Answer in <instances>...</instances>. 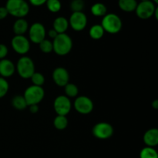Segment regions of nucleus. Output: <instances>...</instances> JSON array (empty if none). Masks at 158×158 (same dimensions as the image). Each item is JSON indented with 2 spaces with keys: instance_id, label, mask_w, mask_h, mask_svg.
I'll list each match as a JSON object with an SVG mask.
<instances>
[{
  "instance_id": "4",
  "label": "nucleus",
  "mask_w": 158,
  "mask_h": 158,
  "mask_svg": "<svg viewBox=\"0 0 158 158\" xmlns=\"http://www.w3.org/2000/svg\"><path fill=\"white\" fill-rule=\"evenodd\" d=\"M17 73L23 79H30L35 71V64L32 59L26 56H23L17 62L15 66Z\"/></svg>"
},
{
  "instance_id": "7",
  "label": "nucleus",
  "mask_w": 158,
  "mask_h": 158,
  "mask_svg": "<svg viewBox=\"0 0 158 158\" xmlns=\"http://www.w3.org/2000/svg\"><path fill=\"white\" fill-rule=\"evenodd\" d=\"M93 135L100 140H106L114 134V127L106 122H100L94 125L92 130Z\"/></svg>"
},
{
  "instance_id": "2",
  "label": "nucleus",
  "mask_w": 158,
  "mask_h": 158,
  "mask_svg": "<svg viewBox=\"0 0 158 158\" xmlns=\"http://www.w3.org/2000/svg\"><path fill=\"white\" fill-rule=\"evenodd\" d=\"M52 51L58 56H66L70 52L73 48V40L66 33L59 34L52 41Z\"/></svg>"
},
{
  "instance_id": "14",
  "label": "nucleus",
  "mask_w": 158,
  "mask_h": 158,
  "mask_svg": "<svg viewBox=\"0 0 158 158\" xmlns=\"http://www.w3.org/2000/svg\"><path fill=\"white\" fill-rule=\"evenodd\" d=\"M15 66L12 60L3 59L0 60V76L2 78L10 77L15 73Z\"/></svg>"
},
{
  "instance_id": "10",
  "label": "nucleus",
  "mask_w": 158,
  "mask_h": 158,
  "mask_svg": "<svg viewBox=\"0 0 158 158\" xmlns=\"http://www.w3.org/2000/svg\"><path fill=\"white\" fill-rule=\"evenodd\" d=\"M69 25L70 27L77 32H80L86 27L87 16L83 12H73L69 19Z\"/></svg>"
},
{
  "instance_id": "29",
  "label": "nucleus",
  "mask_w": 158,
  "mask_h": 158,
  "mask_svg": "<svg viewBox=\"0 0 158 158\" xmlns=\"http://www.w3.org/2000/svg\"><path fill=\"white\" fill-rule=\"evenodd\" d=\"M9 89V85L5 78L0 77V99L4 97L7 94Z\"/></svg>"
},
{
  "instance_id": "28",
  "label": "nucleus",
  "mask_w": 158,
  "mask_h": 158,
  "mask_svg": "<svg viewBox=\"0 0 158 158\" xmlns=\"http://www.w3.org/2000/svg\"><path fill=\"white\" fill-rule=\"evenodd\" d=\"M39 46H40V50L43 52H44V53H49L53 49V47H52V42L49 40H46V39L43 40L39 44Z\"/></svg>"
},
{
  "instance_id": "3",
  "label": "nucleus",
  "mask_w": 158,
  "mask_h": 158,
  "mask_svg": "<svg viewBox=\"0 0 158 158\" xmlns=\"http://www.w3.org/2000/svg\"><path fill=\"white\" fill-rule=\"evenodd\" d=\"M104 32L110 34H117L122 29L123 23L118 15L115 13H106L103 17L100 24Z\"/></svg>"
},
{
  "instance_id": "21",
  "label": "nucleus",
  "mask_w": 158,
  "mask_h": 158,
  "mask_svg": "<svg viewBox=\"0 0 158 158\" xmlns=\"http://www.w3.org/2000/svg\"><path fill=\"white\" fill-rule=\"evenodd\" d=\"M12 104L15 109L18 110H23L28 106L24 97L21 95H17L12 98Z\"/></svg>"
},
{
  "instance_id": "9",
  "label": "nucleus",
  "mask_w": 158,
  "mask_h": 158,
  "mask_svg": "<svg viewBox=\"0 0 158 158\" xmlns=\"http://www.w3.org/2000/svg\"><path fill=\"white\" fill-rule=\"evenodd\" d=\"M53 108L57 115L66 116L72 108L70 99L65 95L58 96L53 102Z\"/></svg>"
},
{
  "instance_id": "17",
  "label": "nucleus",
  "mask_w": 158,
  "mask_h": 158,
  "mask_svg": "<svg viewBox=\"0 0 158 158\" xmlns=\"http://www.w3.org/2000/svg\"><path fill=\"white\" fill-rule=\"evenodd\" d=\"M29 29L28 22L24 18L17 19L13 24V32L15 35H24Z\"/></svg>"
},
{
  "instance_id": "20",
  "label": "nucleus",
  "mask_w": 158,
  "mask_h": 158,
  "mask_svg": "<svg viewBox=\"0 0 158 158\" xmlns=\"http://www.w3.org/2000/svg\"><path fill=\"white\" fill-rule=\"evenodd\" d=\"M105 32L103 30V27L100 24H95L92 26L89 31V36L93 39V40H98L103 38V35H104Z\"/></svg>"
},
{
  "instance_id": "31",
  "label": "nucleus",
  "mask_w": 158,
  "mask_h": 158,
  "mask_svg": "<svg viewBox=\"0 0 158 158\" xmlns=\"http://www.w3.org/2000/svg\"><path fill=\"white\" fill-rule=\"evenodd\" d=\"M29 2L32 6L39 7V6H43V5L46 4L47 0H29Z\"/></svg>"
},
{
  "instance_id": "34",
  "label": "nucleus",
  "mask_w": 158,
  "mask_h": 158,
  "mask_svg": "<svg viewBox=\"0 0 158 158\" xmlns=\"http://www.w3.org/2000/svg\"><path fill=\"white\" fill-rule=\"evenodd\" d=\"M29 106V111H30L32 114H36L39 111V106L38 104H34V105H30Z\"/></svg>"
},
{
  "instance_id": "24",
  "label": "nucleus",
  "mask_w": 158,
  "mask_h": 158,
  "mask_svg": "<svg viewBox=\"0 0 158 158\" xmlns=\"http://www.w3.org/2000/svg\"><path fill=\"white\" fill-rule=\"evenodd\" d=\"M46 5L48 10L52 13H56L62 9V3L60 0H47Z\"/></svg>"
},
{
  "instance_id": "36",
  "label": "nucleus",
  "mask_w": 158,
  "mask_h": 158,
  "mask_svg": "<svg viewBox=\"0 0 158 158\" xmlns=\"http://www.w3.org/2000/svg\"><path fill=\"white\" fill-rule=\"evenodd\" d=\"M154 16L155 17L156 19H158V8H157V9H156L155 12H154Z\"/></svg>"
},
{
  "instance_id": "25",
  "label": "nucleus",
  "mask_w": 158,
  "mask_h": 158,
  "mask_svg": "<svg viewBox=\"0 0 158 158\" xmlns=\"http://www.w3.org/2000/svg\"><path fill=\"white\" fill-rule=\"evenodd\" d=\"M140 158H158V154L154 148L146 147L140 151Z\"/></svg>"
},
{
  "instance_id": "30",
  "label": "nucleus",
  "mask_w": 158,
  "mask_h": 158,
  "mask_svg": "<svg viewBox=\"0 0 158 158\" xmlns=\"http://www.w3.org/2000/svg\"><path fill=\"white\" fill-rule=\"evenodd\" d=\"M8 48L6 45L0 43V60L6 59V56L8 55Z\"/></svg>"
},
{
  "instance_id": "6",
  "label": "nucleus",
  "mask_w": 158,
  "mask_h": 158,
  "mask_svg": "<svg viewBox=\"0 0 158 158\" xmlns=\"http://www.w3.org/2000/svg\"><path fill=\"white\" fill-rule=\"evenodd\" d=\"M157 8L155 3L153 2L151 0L140 2V3H137L135 9L136 15L141 19H148L154 16V12Z\"/></svg>"
},
{
  "instance_id": "38",
  "label": "nucleus",
  "mask_w": 158,
  "mask_h": 158,
  "mask_svg": "<svg viewBox=\"0 0 158 158\" xmlns=\"http://www.w3.org/2000/svg\"><path fill=\"white\" fill-rule=\"evenodd\" d=\"M143 1H150V0H140V2H143Z\"/></svg>"
},
{
  "instance_id": "11",
  "label": "nucleus",
  "mask_w": 158,
  "mask_h": 158,
  "mask_svg": "<svg viewBox=\"0 0 158 158\" xmlns=\"http://www.w3.org/2000/svg\"><path fill=\"white\" fill-rule=\"evenodd\" d=\"M11 44L13 50L20 55H25L30 49V41L25 35H15Z\"/></svg>"
},
{
  "instance_id": "32",
  "label": "nucleus",
  "mask_w": 158,
  "mask_h": 158,
  "mask_svg": "<svg viewBox=\"0 0 158 158\" xmlns=\"http://www.w3.org/2000/svg\"><path fill=\"white\" fill-rule=\"evenodd\" d=\"M9 13H8L7 9H6L5 6H0V20H2L6 19L8 16Z\"/></svg>"
},
{
  "instance_id": "22",
  "label": "nucleus",
  "mask_w": 158,
  "mask_h": 158,
  "mask_svg": "<svg viewBox=\"0 0 158 158\" xmlns=\"http://www.w3.org/2000/svg\"><path fill=\"white\" fill-rule=\"evenodd\" d=\"M53 125L56 129L59 131H63L68 126V119L66 116L57 115L53 120Z\"/></svg>"
},
{
  "instance_id": "37",
  "label": "nucleus",
  "mask_w": 158,
  "mask_h": 158,
  "mask_svg": "<svg viewBox=\"0 0 158 158\" xmlns=\"http://www.w3.org/2000/svg\"><path fill=\"white\" fill-rule=\"evenodd\" d=\"M152 2L154 3H155V4H157L158 3V0H152Z\"/></svg>"
},
{
  "instance_id": "27",
  "label": "nucleus",
  "mask_w": 158,
  "mask_h": 158,
  "mask_svg": "<svg viewBox=\"0 0 158 158\" xmlns=\"http://www.w3.org/2000/svg\"><path fill=\"white\" fill-rule=\"evenodd\" d=\"M69 6L73 12H83V9L85 7V2L83 0H72Z\"/></svg>"
},
{
  "instance_id": "19",
  "label": "nucleus",
  "mask_w": 158,
  "mask_h": 158,
  "mask_svg": "<svg viewBox=\"0 0 158 158\" xmlns=\"http://www.w3.org/2000/svg\"><path fill=\"white\" fill-rule=\"evenodd\" d=\"M91 13L97 17H103L107 13V8L103 3L96 2L91 6Z\"/></svg>"
},
{
  "instance_id": "18",
  "label": "nucleus",
  "mask_w": 158,
  "mask_h": 158,
  "mask_svg": "<svg viewBox=\"0 0 158 158\" xmlns=\"http://www.w3.org/2000/svg\"><path fill=\"white\" fill-rule=\"evenodd\" d=\"M137 3V0H118L119 8L125 12H134Z\"/></svg>"
},
{
  "instance_id": "35",
  "label": "nucleus",
  "mask_w": 158,
  "mask_h": 158,
  "mask_svg": "<svg viewBox=\"0 0 158 158\" xmlns=\"http://www.w3.org/2000/svg\"><path fill=\"white\" fill-rule=\"evenodd\" d=\"M151 106H152V107L154 108V109L155 110L158 109V100H154V101L152 102V103H151Z\"/></svg>"
},
{
  "instance_id": "26",
  "label": "nucleus",
  "mask_w": 158,
  "mask_h": 158,
  "mask_svg": "<svg viewBox=\"0 0 158 158\" xmlns=\"http://www.w3.org/2000/svg\"><path fill=\"white\" fill-rule=\"evenodd\" d=\"M30 79L32 85H34V86H42L45 83V77L41 73L35 72L30 77Z\"/></svg>"
},
{
  "instance_id": "23",
  "label": "nucleus",
  "mask_w": 158,
  "mask_h": 158,
  "mask_svg": "<svg viewBox=\"0 0 158 158\" xmlns=\"http://www.w3.org/2000/svg\"><path fill=\"white\" fill-rule=\"evenodd\" d=\"M64 91L65 94H66V97H67L68 98H73L76 97L78 95L79 93V89L77 86V85H75L74 83H68L66 86H64Z\"/></svg>"
},
{
  "instance_id": "1",
  "label": "nucleus",
  "mask_w": 158,
  "mask_h": 158,
  "mask_svg": "<svg viewBox=\"0 0 158 158\" xmlns=\"http://www.w3.org/2000/svg\"><path fill=\"white\" fill-rule=\"evenodd\" d=\"M5 7L9 15L18 19L24 18L29 12V5L26 0H7Z\"/></svg>"
},
{
  "instance_id": "8",
  "label": "nucleus",
  "mask_w": 158,
  "mask_h": 158,
  "mask_svg": "<svg viewBox=\"0 0 158 158\" xmlns=\"http://www.w3.org/2000/svg\"><path fill=\"white\" fill-rule=\"evenodd\" d=\"M46 28L41 23H34L29 28V41L32 43L40 44L46 39Z\"/></svg>"
},
{
  "instance_id": "5",
  "label": "nucleus",
  "mask_w": 158,
  "mask_h": 158,
  "mask_svg": "<svg viewBox=\"0 0 158 158\" xmlns=\"http://www.w3.org/2000/svg\"><path fill=\"white\" fill-rule=\"evenodd\" d=\"M44 96L45 91L42 86L32 85V86L26 88L23 97H24L26 103L29 106L30 105L39 104L43 100Z\"/></svg>"
},
{
  "instance_id": "16",
  "label": "nucleus",
  "mask_w": 158,
  "mask_h": 158,
  "mask_svg": "<svg viewBox=\"0 0 158 158\" xmlns=\"http://www.w3.org/2000/svg\"><path fill=\"white\" fill-rule=\"evenodd\" d=\"M52 26H53L52 29L56 31L58 34L66 33V30H67L69 26V21L65 17L59 16L55 19Z\"/></svg>"
},
{
  "instance_id": "33",
  "label": "nucleus",
  "mask_w": 158,
  "mask_h": 158,
  "mask_svg": "<svg viewBox=\"0 0 158 158\" xmlns=\"http://www.w3.org/2000/svg\"><path fill=\"white\" fill-rule=\"evenodd\" d=\"M58 35H59V34L57 33L56 31L54 30L53 29H49V32H48V35H49V38L52 39V40H54V39H55L56 37Z\"/></svg>"
},
{
  "instance_id": "12",
  "label": "nucleus",
  "mask_w": 158,
  "mask_h": 158,
  "mask_svg": "<svg viewBox=\"0 0 158 158\" xmlns=\"http://www.w3.org/2000/svg\"><path fill=\"white\" fill-rule=\"evenodd\" d=\"M73 106L76 110L81 114H89L94 110V103L89 97L80 96L74 101Z\"/></svg>"
},
{
  "instance_id": "15",
  "label": "nucleus",
  "mask_w": 158,
  "mask_h": 158,
  "mask_svg": "<svg viewBox=\"0 0 158 158\" xmlns=\"http://www.w3.org/2000/svg\"><path fill=\"white\" fill-rule=\"evenodd\" d=\"M143 143L147 147L154 148L158 144V130L157 128H151L147 131L143 137Z\"/></svg>"
},
{
  "instance_id": "13",
  "label": "nucleus",
  "mask_w": 158,
  "mask_h": 158,
  "mask_svg": "<svg viewBox=\"0 0 158 158\" xmlns=\"http://www.w3.org/2000/svg\"><path fill=\"white\" fill-rule=\"evenodd\" d=\"M52 80L58 86L64 87L69 83V72L63 67L56 68L52 72Z\"/></svg>"
}]
</instances>
